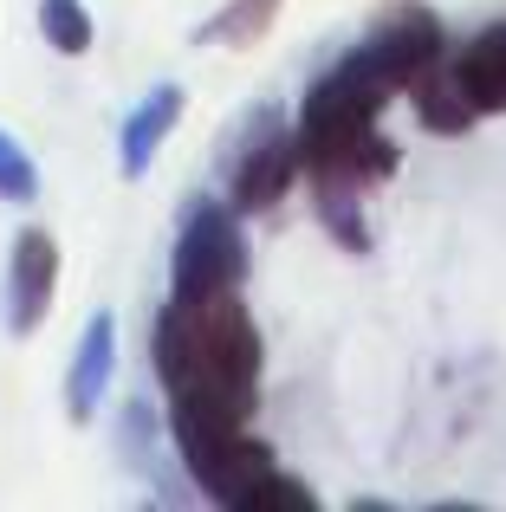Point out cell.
<instances>
[{"instance_id":"6da1fadb","label":"cell","mask_w":506,"mask_h":512,"mask_svg":"<svg viewBox=\"0 0 506 512\" xmlns=\"http://www.w3.org/2000/svg\"><path fill=\"white\" fill-rule=\"evenodd\" d=\"M396 91L357 59V46L312 78L292 117V143H299V169L312 175L318 201H364L377 182L396 175V143L383 137V104Z\"/></svg>"},{"instance_id":"7a4b0ae2","label":"cell","mask_w":506,"mask_h":512,"mask_svg":"<svg viewBox=\"0 0 506 512\" xmlns=\"http://www.w3.org/2000/svg\"><path fill=\"white\" fill-rule=\"evenodd\" d=\"M150 357L169 396L208 402L228 415H253L260 396V331L241 292L215 299H169L150 325Z\"/></svg>"},{"instance_id":"3957f363","label":"cell","mask_w":506,"mask_h":512,"mask_svg":"<svg viewBox=\"0 0 506 512\" xmlns=\"http://www.w3.org/2000/svg\"><path fill=\"white\" fill-rule=\"evenodd\" d=\"M169 435H176V454L189 467V480L215 506H241L247 487L273 467V448L247 435V415L208 409V402L169 396Z\"/></svg>"},{"instance_id":"277c9868","label":"cell","mask_w":506,"mask_h":512,"mask_svg":"<svg viewBox=\"0 0 506 512\" xmlns=\"http://www.w3.org/2000/svg\"><path fill=\"white\" fill-rule=\"evenodd\" d=\"M247 279V240L234 201H195L182 214L176 253H169V299H215V292H241Z\"/></svg>"},{"instance_id":"5b68a950","label":"cell","mask_w":506,"mask_h":512,"mask_svg":"<svg viewBox=\"0 0 506 512\" xmlns=\"http://www.w3.org/2000/svg\"><path fill=\"white\" fill-rule=\"evenodd\" d=\"M357 59L403 98V91H416L429 72L448 65V26H442V13L422 7V0H390V7L370 20V33L357 39Z\"/></svg>"},{"instance_id":"8992f818","label":"cell","mask_w":506,"mask_h":512,"mask_svg":"<svg viewBox=\"0 0 506 512\" xmlns=\"http://www.w3.org/2000/svg\"><path fill=\"white\" fill-rule=\"evenodd\" d=\"M292 182H299V143L279 124V111H260L241 163H234V182H228L234 214H273L292 195Z\"/></svg>"},{"instance_id":"52a82bcc","label":"cell","mask_w":506,"mask_h":512,"mask_svg":"<svg viewBox=\"0 0 506 512\" xmlns=\"http://www.w3.org/2000/svg\"><path fill=\"white\" fill-rule=\"evenodd\" d=\"M52 292H59V240L46 227H20L7 253V331L13 338H33L46 325Z\"/></svg>"},{"instance_id":"ba28073f","label":"cell","mask_w":506,"mask_h":512,"mask_svg":"<svg viewBox=\"0 0 506 512\" xmlns=\"http://www.w3.org/2000/svg\"><path fill=\"white\" fill-rule=\"evenodd\" d=\"M117 376V318L98 312L85 331H78V350H72V370H65V415L72 422H91Z\"/></svg>"},{"instance_id":"9c48e42d","label":"cell","mask_w":506,"mask_h":512,"mask_svg":"<svg viewBox=\"0 0 506 512\" xmlns=\"http://www.w3.org/2000/svg\"><path fill=\"white\" fill-rule=\"evenodd\" d=\"M448 72H455L461 98L474 104V117L506 111V20L500 26H481V33L448 59Z\"/></svg>"},{"instance_id":"30bf717a","label":"cell","mask_w":506,"mask_h":512,"mask_svg":"<svg viewBox=\"0 0 506 512\" xmlns=\"http://www.w3.org/2000/svg\"><path fill=\"white\" fill-rule=\"evenodd\" d=\"M176 124H182V85H156L150 98L124 117V137H117V169H124L130 182H143L150 163H156V150L169 143V130H176Z\"/></svg>"},{"instance_id":"8fae6325","label":"cell","mask_w":506,"mask_h":512,"mask_svg":"<svg viewBox=\"0 0 506 512\" xmlns=\"http://www.w3.org/2000/svg\"><path fill=\"white\" fill-rule=\"evenodd\" d=\"M409 104H416V117L429 130H442V137H461V130L474 124V104L461 98V85H455V72H448V65L422 78V85L409 91Z\"/></svg>"},{"instance_id":"7c38bea8","label":"cell","mask_w":506,"mask_h":512,"mask_svg":"<svg viewBox=\"0 0 506 512\" xmlns=\"http://www.w3.org/2000/svg\"><path fill=\"white\" fill-rule=\"evenodd\" d=\"M273 20H279V0H228L195 39H208V46H253Z\"/></svg>"},{"instance_id":"4fadbf2b","label":"cell","mask_w":506,"mask_h":512,"mask_svg":"<svg viewBox=\"0 0 506 512\" xmlns=\"http://www.w3.org/2000/svg\"><path fill=\"white\" fill-rule=\"evenodd\" d=\"M39 33H46L52 52L85 59V52H91V13H85V0H39Z\"/></svg>"},{"instance_id":"5bb4252c","label":"cell","mask_w":506,"mask_h":512,"mask_svg":"<svg viewBox=\"0 0 506 512\" xmlns=\"http://www.w3.org/2000/svg\"><path fill=\"white\" fill-rule=\"evenodd\" d=\"M312 506H318V500H312V487H305V480H286L279 467H266L234 512H312Z\"/></svg>"},{"instance_id":"9a60e30c","label":"cell","mask_w":506,"mask_h":512,"mask_svg":"<svg viewBox=\"0 0 506 512\" xmlns=\"http://www.w3.org/2000/svg\"><path fill=\"white\" fill-rule=\"evenodd\" d=\"M0 201H13V208L39 201V169H33V156L20 150L13 130H0Z\"/></svg>"}]
</instances>
